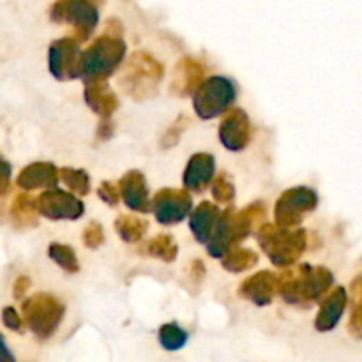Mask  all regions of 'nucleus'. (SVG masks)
<instances>
[{"mask_svg": "<svg viewBox=\"0 0 362 362\" xmlns=\"http://www.w3.org/2000/svg\"><path fill=\"white\" fill-rule=\"evenodd\" d=\"M235 99L237 87L230 78L211 76L193 94V106L202 120H211L228 112Z\"/></svg>", "mask_w": 362, "mask_h": 362, "instance_id": "nucleus-7", "label": "nucleus"}, {"mask_svg": "<svg viewBox=\"0 0 362 362\" xmlns=\"http://www.w3.org/2000/svg\"><path fill=\"white\" fill-rule=\"evenodd\" d=\"M11 173H13L11 163L0 156V197H4L7 193V189H9Z\"/></svg>", "mask_w": 362, "mask_h": 362, "instance_id": "nucleus-34", "label": "nucleus"}, {"mask_svg": "<svg viewBox=\"0 0 362 362\" xmlns=\"http://www.w3.org/2000/svg\"><path fill=\"white\" fill-rule=\"evenodd\" d=\"M48 257L52 258L60 269L69 272V274H74V272L80 271V264H78L76 253H74L71 246H66V244H59V243L49 244Z\"/></svg>", "mask_w": 362, "mask_h": 362, "instance_id": "nucleus-27", "label": "nucleus"}, {"mask_svg": "<svg viewBox=\"0 0 362 362\" xmlns=\"http://www.w3.org/2000/svg\"><path fill=\"white\" fill-rule=\"evenodd\" d=\"M158 336H159V343H161V346L165 350H168V352H175V350L184 349L187 343V338H189L187 332L184 331L182 327H179L177 324L161 325Z\"/></svg>", "mask_w": 362, "mask_h": 362, "instance_id": "nucleus-28", "label": "nucleus"}, {"mask_svg": "<svg viewBox=\"0 0 362 362\" xmlns=\"http://www.w3.org/2000/svg\"><path fill=\"white\" fill-rule=\"evenodd\" d=\"M53 23L71 25L78 41H87L99 23V9L95 0H57L49 7Z\"/></svg>", "mask_w": 362, "mask_h": 362, "instance_id": "nucleus-8", "label": "nucleus"}, {"mask_svg": "<svg viewBox=\"0 0 362 362\" xmlns=\"http://www.w3.org/2000/svg\"><path fill=\"white\" fill-rule=\"evenodd\" d=\"M23 318L18 315V311L13 306H6L2 310V324L6 325L9 331L23 332Z\"/></svg>", "mask_w": 362, "mask_h": 362, "instance_id": "nucleus-33", "label": "nucleus"}, {"mask_svg": "<svg viewBox=\"0 0 362 362\" xmlns=\"http://www.w3.org/2000/svg\"><path fill=\"white\" fill-rule=\"evenodd\" d=\"M350 293H352V315H350L349 332L356 339H362V274L352 281Z\"/></svg>", "mask_w": 362, "mask_h": 362, "instance_id": "nucleus-26", "label": "nucleus"}, {"mask_svg": "<svg viewBox=\"0 0 362 362\" xmlns=\"http://www.w3.org/2000/svg\"><path fill=\"white\" fill-rule=\"evenodd\" d=\"M258 264V255L251 250H244V247H233L228 253L223 257V269L228 272H239L250 271L251 267Z\"/></svg>", "mask_w": 362, "mask_h": 362, "instance_id": "nucleus-23", "label": "nucleus"}, {"mask_svg": "<svg viewBox=\"0 0 362 362\" xmlns=\"http://www.w3.org/2000/svg\"><path fill=\"white\" fill-rule=\"evenodd\" d=\"M85 103L88 108L99 115L101 119H110L119 108V98L115 92L110 88L108 81L105 78L98 80H85Z\"/></svg>", "mask_w": 362, "mask_h": 362, "instance_id": "nucleus-16", "label": "nucleus"}, {"mask_svg": "<svg viewBox=\"0 0 362 362\" xmlns=\"http://www.w3.org/2000/svg\"><path fill=\"white\" fill-rule=\"evenodd\" d=\"M122 27L119 20H110L106 25L105 34L99 35L85 52L80 55L78 74L83 80H98L108 78L110 74L119 69L120 64L126 59L127 46L120 37Z\"/></svg>", "mask_w": 362, "mask_h": 362, "instance_id": "nucleus-1", "label": "nucleus"}, {"mask_svg": "<svg viewBox=\"0 0 362 362\" xmlns=\"http://www.w3.org/2000/svg\"><path fill=\"white\" fill-rule=\"evenodd\" d=\"M317 205L318 194L311 187L297 186L292 189H286L276 202V225L286 226V228L300 225L304 221V216L313 212Z\"/></svg>", "mask_w": 362, "mask_h": 362, "instance_id": "nucleus-9", "label": "nucleus"}, {"mask_svg": "<svg viewBox=\"0 0 362 362\" xmlns=\"http://www.w3.org/2000/svg\"><path fill=\"white\" fill-rule=\"evenodd\" d=\"M119 187L122 202L131 211L141 212V214H147V212L152 211V200L151 194H148L147 180H145V175L140 170H129L120 179Z\"/></svg>", "mask_w": 362, "mask_h": 362, "instance_id": "nucleus-15", "label": "nucleus"}, {"mask_svg": "<svg viewBox=\"0 0 362 362\" xmlns=\"http://www.w3.org/2000/svg\"><path fill=\"white\" fill-rule=\"evenodd\" d=\"M28 288H30V278H27V276H20V278H16V281H14L13 285L14 299H21V297L28 292Z\"/></svg>", "mask_w": 362, "mask_h": 362, "instance_id": "nucleus-35", "label": "nucleus"}, {"mask_svg": "<svg viewBox=\"0 0 362 362\" xmlns=\"http://www.w3.org/2000/svg\"><path fill=\"white\" fill-rule=\"evenodd\" d=\"M80 55V41L76 37H62L53 41L48 49V67L52 76L59 81L80 78L78 74Z\"/></svg>", "mask_w": 362, "mask_h": 362, "instance_id": "nucleus-10", "label": "nucleus"}, {"mask_svg": "<svg viewBox=\"0 0 362 362\" xmlns=\"http://www.w3.org/2000/svg\"><path fill=\"white\" fill-rule=\"evenodd\" d=\"M204 80V66L198 60L191 59V57H184V59L177 62L172 76V87L170 88L179 98H186V95H193Z\"/></svg>", "mask_w": 362, "mask_h": 362, "instance_id": "nucleus-18", "label": "nucleus"}, {"mask_svg": "<svg viewBox=\"0 0 362 362\" xmlns=\"http://www.w3.org/2000/svg\"><path fill=\"white\" fill-rule=\"evenodd\" d=\"M279 286H281V274L260 271L240 285L239 296L253 303L255 306L265 308L272 303L276 293H279Z\"/></svg>", "mask_w": 362, "mask_h": 362, "instance_id": "nucleus-14", "label": "nucleus"}, {"mask_svg": "<svg viewBox=\"0 0 362 362\" xmlns=\"http://www.w3.org/2000/svg\"><path fill=\"white\" fill-rule=\"evenodd\" d=\"M334 283V276L325 267L300 265L297 272L281 274L279 296L292 306L310 308L311 304L322 303Z\"/></svg>", "mask_w": 362, "mask_h": 362, "instance_id": "nucleus-3", "label": "nucleus"}, {"mask_svg": "<svg viewBox=\"0 0 362 362\" xmlns=\"http://www.w3.org/2000/svg\"><path fill=\"white\" fill-rule=\"evenodd\" d=\"M14 359H16V357H14L13 352L9 350L4 336L0 334V362H14Z\"/></svg>", "mask_w": 362, "mask_h": 362, "instance_id": "nucleus-36", "label": "nucleus"}, {"mask_svg": "<svg viewBox=\"0 0 362 362\" xmlns=\"http://www.w3.org/2000/svg\"><path fill=\"white\" fill-rule=\"evenodd\" d=\"M163 74L165 69L154 57L145 52H134L124 66L120 87L134 101H145L158 94Z\"/></svg>", "mask_w": 362, "mask_h": 362, "instance_id": "nucleus-5", "label": "nucleus"}, {"mask_svg": "<svg viewBox=\"0 0 362 362\" xmlns=\"http://www.w3.org/2000/svg\"><path fill=\"white\" fill-rule=\"evenodd\" d=\"M145 253H147L148 257H154L158 258V260L166 262V264H172V262H175L177 255H179V246H177V243L173 240L172 235L161 233V235H158L156 239L148 240L147 246H145Z\"/></svg>", "mask_w": 362, "mask_h": 362, "instance_id": "nucleus-25", "label": "nucleus"}, {"mask_svg": "<svg viewBox=\"0 0 362 362\" xmlns=\"http://www.w3.org/2000/svg\"><path fill=\"white\" fill-rule=\"evenodd\" d=\"M37 209L42 218L52 221H62V219L74 221L85 212V205L80 198L57 187H49L48 191L41 193V197L37 198Z\"/></svg>", "mask_w": 362, "mask_h": 362, "instance_id": "nucleus-12", "label": "nucleus"}, {"mask_svg": "<svg viewBox=\"0 0 362 362\" xmlns=\"http://www.w3.org/2000/svg\"><path fill=\"white\" fill-rule=\"evenodd\" d=\"M60 180L69 187L73 193L88 194L90 193V177L85 170L76 168H62L60 170Z\"/></svg>", "mask_w": 362, "mask_h": 362, "instance_id": "nucleus-29", "label": "nucleus"}, {"mask_svg": "<svg viewBox=\"0 0 362 362\" xmlns=\"http://www.w3.org/2000/svg\"><path fill=\"white\" fill-rule=\"evenodd\" d=\"M81 239H83V244L88 250H98V247L103 246V243H105V230H103V226L99 225L98 221H92L88 223L87 228L83 230Z\"/></svg>", "mask_w": 362, "mask_h": 362, "instance_id": "nucleus-31", "label": "nucleus"}, {"mask_svg": "<svg viewBox=\"0 0 362 362\" xmlns=\"http://www.w3.org/2000/svg\"><path fill=\"white\" fill-rule=\"evenodd\" d=\"M59 180L60 170H57V166L53 163L39 161L25 166L20 172V175H18L16 184L23 191H34L41 189V187H45V189L55 187Z\"/></svg>", "mask_w": 362, "mask_h": 362, "instance_id": "nucleus-20", "label": "nucleus"}, {"mask_svg": "<svg viewBox=\"0 0 362 362\" xmlns=\"http://www.w3.org/2000/svg\"><path fill=\"white\" fill-rule=\"evenodd\" d=\"M193 198L189 189H159L152 200V211L161 225H177L191 214Z\"/></svg>", "mask_w": 362, "mask_h": 362, "instance_id": "nucleus-11", "label": "nucleus"}, {"mask_svg": "<svg viewBox=\"0 0 362 362\" xmlns=\"http://www.w3.org/2000/svg\"><path fill=\"white\" fill-rule=\"evenodd\" d=\"M219 141L230 152H240L251 141V122L244 110L230 108L219 124Z\"/></svg>", "mask_w": 362, "mask_h": 362, "instance_id": "nucleus-13", "label": "nucleus"}, {"mask_svg": "<svg viewBox=\"0 0 362 362\" xmlns=\"http://www.w3.org/2000/svg\"><path fill=\"white\" fill-rule=\"evenodd\" d=\"M23 320L34 336L41 341L49 339L62 324L66 308L49 293H35L23 300L21 306Z\"/></svg>", "mask_w": 362, "mask_h": 362, "instance_id": "nucleus-6", "label": "nucleus"}, {"mask_svg": "<svg viewBox=\"0 0 362 362\" xmlns=\"http://www.w3.org/2000/svg\"><path fill=\"white\" fill-rule=\"evenodd\" d=\"M214 170L216 159L212 154L200 152V154L191 156L182 175L184 187L193 193H204L214 180Z\"/></svg>", "mask_w": 362, "mask_h": 362, "instance_id": "nucleus-17", "label": "nucleus"}, {"mask_svg": "<svg viewBox=\"0 0 362 362\" xmlns=\"http://www.w3.org/2000/svg\"><path fill=\"white\" fill-rule=\"evenodd\" d=\"M346 303H349V293L343 286H338L332 292H329L320 303V310L315 318V329L318 332H329L336 329L343 313H345Z\"/></svg>", "mask_w": 362, "mask_h": 362, "instance_id": "nucleus-19", "label": "nucleus"}, {"mask_svg": "<svg viewBox=\"0 0 362 362\" xmlns=\"http://www.w3.org/2000/svg\"><path fill=\"white\" fill-rule=\"evenodd\" d=\"M257 240L269 260L276 267L285 269L296 264L306 251L308 232L303 228L290 230L286 226L265 223L258 230Z\"/></svg>", "mask_w": 362, "mask_h": 362, "instance_id": "nucleus-4", "label": "nucleus"}, {"mask_svg": "<svg viewBox=\"0 0 362 362\" xmlns=\"http://www.w3.org/2000/svg\"><path fill=\"white\" fill-rule=\"evenodd\" d=\"M112 134H113L112 122H110V119H103L101 126H99V129H98V136L101 138V140H108Z\"/></svg>", "mask_w": 362, "mask_h": 362, "instance_id": "nucleus-37", "label": "nucleus"}, {"mask_svg": "<svg viewBox=\"0 0 362 362\" xmlns=\"http://www.w3.org/2000/svg\"><path fill=\"white\" fill-rule=\"evenodd\" d=\"M265 205L262 202L247 205L240 212H233L232 209L221 214L218 226L207 243V253L212 258H223L230 250L243 243L253 230H257L262 221H265Z\"/></svg>", "mask_w": 362, "mask_h": 362, "instance_id": "nucleus-2", "label": "nucleus"}, {"mask_svg": "<svg viewBox=\"0 0 362 362\" xmlns=\"http://www.w3.org/2000/svg\"><path fill=\"white\" fill-rule=\"evenodd\" d=\"M37 200L30 197L28 193H20L14 197L13 204L9 209L11 225L16 230H27L34 228L37 225Z\"/></svg>", "mask_w": 362, "mask_h": 362, "instance_id": "nucleus-22", "label": "nucleus"}, {"mask_svg": "<svg viewBox=\"0 0 362 362\" xmlns=\"http://www.w3.org/2000/svg\"><path fill=\"white\" fill-rule=\"evenodd\" d=\"M115 230L124 243L134 244L147 233L148 225L136 216H119L115 221Z\"/></svg>", "mask_w": 362, "mask_h": 362, "instance_id": "nucleus-24", "label": "nucleus"}, {"mask_svg": "<svg viewBox=\"0 0 362 362\" xmlns=\"http://www.w3.org/2000/svg\"><path fill=\"white\" fill-rule=\"evenodd\" d=\"M211 186L212 197H214V200L218 204L228 205L235 198V186H233V182L230 180V177L226 173H219L218 177H214Z\"/></svg>", "mask_w": 362, "mask_h": 362, "instance_id": "nucleus-30", "label": "nucleus"}, {"mask_svg": "<svg viewBox=\"0 0 362 362\" xmlns=\"http://www.w3.org/2000/svg\"><path fill=\"white\" fill-rule=\"evenodd\" d=\"M219 218H221V211L218 205L211 204V202H202L194 211H191L189 228L197 243L207 244L211 240Z\"/></svg>", "mask_w": 362, "mask_h": 362, "instance_id": "nucleus-21", "label": "nucleus"}, {"mask_svg": "<svg viewBox=\"0 0 362 362\" xmlns=\"http://www.w3.org/2000/svg\"><path fill=\"white\" fill-rule=\"evenodd\" d=\"M98 197L101 198L105 204H108L110 207H115L117 204L120 202V187L115 186V184H112L110 180H105V182L99 184L98 187Z\"/></svg>", "mask_w": 362, "mask_h": 362, "instance_id": "nucleus-32", "label": "nucleus"}]
</instances>
